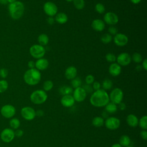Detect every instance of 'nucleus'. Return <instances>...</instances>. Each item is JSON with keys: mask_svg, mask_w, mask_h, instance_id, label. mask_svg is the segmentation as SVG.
<instances>
[{"mask_svg": "<svg viewBox=\"0 0 147 147\" xmlns=\"http://www.w3.org/2000/svg\"><path fill=\"white\" fill-rule=\"evenodd\" d=\"M110 101L109 95L107 92L103 90L99 89L95 91L90 96V103L94 107H102L105 106Z\"/></svg>", "mask_w": 147, "mask_h": 147, "instance_id": "obj_1", "label": "nucleus"}, {"mask_svg": "<svg viewBox=\"0 0 147 147\" xmlns=\"http://www.w3.org/2000/svg\"><path fill=\"white\" fill-rule=\"evenodd\" d=\"M25 7L24 3L19 1H16L8 5V11L10 17L13 20H18L24 14Z\"/></svg>", "mask_w": 147, "mask_h": 147, "instance_id": "obj_2", "label": "nucleus"}, {"mask_svg": "<svg viewBox=\"0 0 147 147\" xmlns=\"http://www.w3.org/2000/svg\"><path fill=\"white\" fill-rule=\"evenodd\" d=\"M25 82L29 86H34L38 84L41 79V74L36 68L28 69L24 75Z\"/></svg>", "mask_w": 147, "mask_h": 147, "instance_id": "obj_3", "label": "nucleus"}, {"mask_svg": "<svg viewBox=\"0 0 147 147\" xmlns=\"http://www.w3.org/2000/svg\"><path fill=\"white\" fill-rule=\"evenodd\" d=\"M48 98L46 92L42 90L34 91L30 96V99L32 103L36 105H41L44 103Z\"/></svg>", "mask_w": 147, "mask_h": 147, "instance_id": "obj_4", "label": "nucleus"}, {"mask_svg": "<svg viewBox=\"0 0 147 147\" xmlns=\"http://www.w3.org/2000/svg\"><path fill=\"white\" fill-rule=\"evenodd\" d=\"M46 52L45 48L40 44H34L29 48L30 55L34 59L42 58Z\"/></svg>", "mask_w": 147, "mask_h": 147, "instance_id": "obj_5", "label": "nucleus"}, {"mask_svg": "<svg viewBox=\"0 0 147 147\" xmlns=\"http://www.w3.org/2000/svg\"><path fill=\"white\" fill-rule=\"evenodd\" d=\"M123 98V92L119 88H114L109 95V99L111 102L115 105H118L122 102Z\"/></svg>", "mask_w": 147, "mask_h": 147, "instance_id": "obj_6", "label": "nucleus"}, {"mask_svg": "<svg viewBox=\"0 0 147 147\" xmlns=\"http://www.w3.org/2000/svg\"><path fill=\"white\" fill-rule=\"evenodd\" d=\"M43 10L44 13L49 17H54L57 13L58 8L55 3L48 1L44 4Z\"/></svg>", "mask_w": 147, "mask_h": 147, "instance_id": "obj_7", "label": "nucleus"}, {"mask_svg": "<svg viewBox=\"0 0 147 147\" xmlns=\"http://www.w3.org/2000/svg\"><path fill=\"white\" fill-rule=\"evenodd\" d=\"M119 21L118 16L113 12L109 11L105 14L103 16V21L105 23L110 25L114 26L116 25Z\"/></svg>", "mask_w": 147, "mask_h": 147, "instance_id": "obj_8", "label": "nucleus"}, {"mask_svg": "<svg viewBox=\"0 0 147 147\" xmlns=\"http://www.w3.org/2000/svg\"><path fill=\"white\" fill-rule=\"evenodd\" d=\"M21 116L27 121L33 120L36 115V111L31 107L26 106L22 108L21 110Z\"/></svg>", "mask_w": 147, "mask_h": 147, "instance_id": "obj_9", "label": "nucleus"}, {"mask_svg": "<svg viewBox=\"0 0 147 147\" xmlns=\"http://www.w3.org/2000/svg\"><path fill=\"white\" fill-rule=\"evenodd\" d=\"M104 123L105 126L111 130H116L120 126V120L118 118L114 117L107 118Z\"/></svg>", "mask_w": 147, "mask_h": 147, "instance_id": "obj_10", "label": "nucleus"}, {"mask_svg": "<svg viewBox=\"0 0 147 147\" xmlns=\"http://www.w3.org/2000/svg\"><path fill=\"white\" fill-rule=\"evenodd\" d=\"M16 112V108L11 105H5L1 109V113L3 117L6 118L13 117Z\"/></svg>", "mask_w": 147, "mask_h": 147, "instance_id": "obj_11", "label": "nucleus"}, {"mask_svg": "<svg viewBox=\"0 0 147 147\" xmlns=\"http://www.w3.org/2000/svg\"><path fill=\"white\" fill-rule=\"evenodd\" d=\"M116 61L120 66H127L131 61V56L126 52L121 53L117 57Z\"/></svg>", "mask_w": 147, "mask_h": 147, "instance_id": "obj_12", "label": "nucleus"}, {"mask_svg": "<svg viewBox=\"0 0 147 147\" xmlns=\"http://www.w3.org/2000/svg\"><path fill=\"white\" fill-rule=\"evenodd\" d=\"M115 44L118 47L125 46L129 41L127 36L122 33H117L113 38Z\"/></svg>", "mask_w": 147, "mask_h": 147, "instance_id": "obj_13", "label": "nucleus"}, {"mask_svg": "<svg viewBox=\"0 0 147 147\" xmlns=\"http://www.w3.org/2000/svg\"><path fill=\"white\" fill-rule=\"evenodd\" d=\"M87 92L82 87H79L75 88L73 91V98L75 101L81 102H83L86 98Z\"/></svg>", "mask_w": 147, "mask_h": 147, "instance_id": "obj_14", "label": "nucleus"}, {"mask_svg": "<svg viewBox=\"0 0 147 147\" xmlns=\"http://www.w3.org/2000/svg\"><path fill=\"white\" fill-rule=\"evenodd\" d=\"M14 131L10 128H6L1 133V138L5 142H10L14 138Z\"/></svg>", "mask_w": 147, "mask_h": 147, "instance_id": "obj_15", "label": "nucleus"}, {"mask_svg": "<svg viewBox=\"0 0 147 147\" xmlns=\"http://www.w3.org/2000/svg\"><path fill=\"white\" fill-rule=\"evenodd\" d=\"M92 28L96 32H102L105 28V23L100 19H95L91 23Z\"/></svg>", "mask_w": 147, "mask_h": 147, "instance_id": "obj_16", "label": "nucleus"}, {"mask_svg": "<svg viewBox=\"0 0 147 147\" xmlns=\"http://www.w3.org/2000/svg\"><path fill=\"white\" fill-rule=\"evenodd\" d=\"M61 105L65 107H71L75 104V100L71 95H63L61 99Z\"/></svg>", "mask_w": 147, "mask_h": 147, "instance_id": "obj_17", "label": "nucleus"}, {"mask_svg": "<svg viewBox=\"0 0 147 147\" xmlns=\"http://www.w3.org/2000/svg\"><path fill=\"white\" fill-rule=\"evenodd\" d=\"M49 65V61L45 58L37 59L35 61V68L38 71H43L46 69Z\"/></svg>", "mask_w": 147, "mask_h": 147, "instance_id": "obj_18", "label": "nucleus"}, {"mask_svg": "<svg viewBox=\"0 0 147 147\" xmlns=\"http://www.w3.org/2000/svg\"><path fill=\"white\" fill-rule=\"evenodd\" d=\"M109 72L112 76H117L121 72V66L117 63H113L109 67Z\"/></svg>", "mask_w": 147, "mask_h": 147, "instance_id": "obj_19", "label": "nucleus"}, {"mask_svg": "<svg viewBox=\"0 0 147 147\" xmlns=\"http://www.w3.org/2000/svg\"><path fill=\"white\" fill-rule=\"evenodd\" d=\"M78 74L77 69L74 66H69L67 67L65 71V77L68 80H72L76 77Z\"/></svg>", "mask_w": 147, "mask_h": 147, "instance_id": "obj_20", "label": "nucleus"}, {"mask_svg": "<svg viewBox=\"0 0 147 147\" xmlns=\"http://www.w3.org/2000/svg\"><path fill=\"white\" fill-rule=\"evenodd\" d=\"M126 122L130 127H136L138 125V119L134 114H130L126 117Z\"/></svg>", "mask_w": 147, "mask_h": 147, "instance_id": "obj_21", "label": "nucleus"}, {"mask_svg": "<svg viewBox=\"0 0 147 147\" xmlns=\"http://www.w3.org/2000/svg\"><path fill=\"white\" fill-rule=\"evenodd\" d=\"M55 20L56 22L60 24H65L68 20L67 15L63 12H60L59 13H57L55 16Z\"/></svg>", "mask_w": 147, "mask_h": 147, "instance_id": "obj_22", "label": "nucleus"}, {"mask_svg": "<svg viewBox=\"0 0 147 147\" xmlns=\"http://www.w3.org/2000/svg\"><path fill=\"white\" fill-rule=\"evenodd\" d=\"M37 41L40 45L42 46L47 45L49 42V37L47 36V34L45 33L40 34L37 38Z\"/></svg>", "mask_w": 147, "mask_h": 147, "instance_id": "obj_23", "label": "nucleus"}, {"mask_svg": "<svg viewBox=\"0 0 147 147\" xmlns=\"http://www.w3.org/2000/svg\"><path fill=\"white\" fill-rule=\"evenodd\" d=\"M131 142L130 138L129 136L126 135L122 136L119 140V144L122 147H126L130 145Z\"/></svg>", "mask_w": 147, "mask_h": 147, "instance_id": "obj_24", "label": "nucleus"}, {"mask_svg": "<svg viewBox=\"0 0 147 147\" xmlns=\"http://www.w3.org/2000/svg\"><path fill=\"white\" fill-rule=\"evenodd\" d=\"M105 110L109 113L113 114L117 111V106L115 104H114L113 102H109L106 106H105Z\"/></svg>", "mask_w": 147, "mask_h": 147, "instance_id": "obj_25", "label": "nucleus"}, {"mask_svg": "<svg viewBox=\"0 0 147 147\" xmlns=\"http://www.w3.org/2000/svg\"><path fill=\"white\" fill-rule=\"evenodd\" d=\"M104 119L101 117H95L92 120V124L95 127H100L104 124Z\"/></svg>", "mask_w": 147, "mask_h": 147, "instance_id": "obj_26", "label": "nucleus"}, {"mask_svg": "<svg viewBox=\"0 0 147 147\" xmlns=\"http://www.w3.org/2000/svg\"><path fill=\"white\" fill-rule=\"evenodd\" d=\"M73 92V89L72 87L64 86H62L59 88V92L63 95H71V94Z\"/></svg>", "mask_w": 147, "mask_h": 147, "instance_id": "obj_27", "label": "nucleus"}, {"mask_svg": "<svg viewBox=\"0 0 147 147\" xmlns=\"http://www.w3.org/2000/svg\"><path fill=\"white\" fill-rule=\"evenodd\" d=\"M113 82L109 79H105L102 84V86L103 87V90H109L113 87Z\"/></svg>", "mask_w": 147, "mask_h": 147, "instance_id": "obj_28", "label": "nucleus"}, {"mask_svg": "<svg viewBox=\"0 0 147 147\" xmlns=\"http://www.w3.org/2000/svg\"><path fill=\"white\" fill-rule=\"evenodd\" d=\"M112 40H113V37L109 33L103 34L100 37L101 42L105 44H107L110 43Z\"/></svg>", "mask_w": 147, "mask_h": 147, "instance_id": "obj_29", "label": "nucleus"}, {"mask_svg": "<svg viewBox=\"0 0 147 147\" xmlns=\"http://www.w3.org/2000/svg\"><path fill=\"white\" fill-rule=\"evenodd\" d=\"M72 2L74 6L78 10H82L84 7V0H73Z\"/></svg>", "mask_w": 147, "mask_h": 147, "instance_id": "obj_30", "label": "nucleus"}, {"mask_svg": "<svg viewBox=\"0 0 147 147\" xmlns=\"http://www.w3.org/2000/svg\"><path fill=\"white\" fill-rule=\"evenodd\" d=\"M138 125L143 130L147 129V116L144 115L142 116L140 120H138Z\"/></svg>", "mask_w": 147, "mask_h": 147, "instance_id": "obj_31", "label": "nucleus"}, {"mask_svg": "<svg viewBox=\"0 0 147 147\" xmlns=\"http://www.w3.org/2000/svg\"><path fill=\"white\" fill-rule=\"evenodd\" d=\"M131 60H133L134 62L137 64L141 63L143 60L142 55L138 52H134L131 56Z\"/></svg>", "mask_w": 147, "mask_h": 147, "instance_id": "obj_32", "label": "nucleus"}, {"mask_svg": "<svg viewBox=\"0 0 147 147\" xmlns=\"http://www.w3.org/2000/svg\"><path fill=\"white\" fill-rule=\"evenodd\" d=\"M42 87H43L44 91H45V92L49 91L52 89L53 87V83L51 80H47L44 82Z\"/></svg>", "mask_w": 147, "mask_h": 147, "instance_id": "obj_33", "label": "nucleus"}, {"mask_svg": "<svg viewBox=\"0 0 147 147\" xmlns=\"http://www.w3.org/2000/svg\"><path fill=\"white\" fill-rule=\"evenodd\" d=\"M9 123L10 127L14 129H18L20 126V121L18 118H12L11 119H10Z\"/></svg>", "mask_w": 147, "mask_h": 147, "instance_id": "obj_34", "label": "nucleus"}, {"mask_svg": "<svg viewBox=\"0 0 147 147\" xmlns=\"http://www.w3.org/2000/svg\"><path fill=\"white\" fill-rule=\"evenodd\" d=\"M71 86H72V88H76L81 87V86H82V80L79 78H76V77L74 79L71 80Z\"/></svg>", "mask_w": 147, "mask_h": 147, "instance_id": "obj_35", "label": "nucleus"}, {"mask_svg": "<svg viewBox=\"0 0 147 147\" xmlns=\"http://www.w3.org/2000/svg\"><path fill=\"white\" fill-rule=\"evenodd\" d=\"M95 11L99 14H103L105 12V6L101 3H98L95 6Z\"/></svg>", "mask_w": 147, "mask_h": 147, "instance_id": "obj_36", "label": "nucleus"}, {"mask_svg": "<svg viewBox=\"0 0 147 147\" xmlns=\"http://www.w3.org/2000/svg\"><path fill=\"white\" fill-rule=\"evenodd\" d=\"M8 82L6 80H0V93L6 91L8 88Z\"/></svg>", "mask_w": 147, "mask_h": 147, "instance_id": "obj_37", "label": "nucleus"}, {"mask_svg": "<svg viewBox=\"0 0 147 147\" xmlns=\"http://www.w3.org/2000/svg\"><path fill=\"white\" fill-rule=\"evenodd\" d=\"M116 56L113 53H107L105 56V59L106 61L109 63H114L116 61Z\"/></svg>", "mask_w": 147, "mask_h": 147, "instance_id": "obj_38", "label": "nucleus"}, {"mask_svg": "<svg viewBox=\"0 0 147 147\" xmlns=\"http://www.w3.org/2000/svg\"><path fill=\"white\" fill-rule=\"evenodd\" d=\"M95 80V78L94 76L91 75V74H89L88 75H87L85 78V82L87 84H92L94 82Z\"/></svg>", "mask_w": 147, "mask_h": 147, "instance_id": "obj_39", "label": "nucleus"}, {"mask_svg": "<svg viewBox=\"0 0 147 147\" xmlns=\"http://www.w3.org/2000/svg\"><path fill=\"white\" fill-rule=\"evenodd\" d=\"M108 32L110 35L115 36L118 33V29L114 26H110L108 29Z\"/></svg>", "mask_w": 147, "mask_h": 147, "instance_id": "obj_40", "label": "nucleus"}, {"mask_svg": "<svg viewBox=\"0 0 147 147\" xmlns=\"http://www.w3.org/2000/svg\"><path fill=\"white\" fill-rule=\"evenodd\" d=\"M8 75V71L6 68H1L0 69V76L3 78L5 79Z\"/></svg>", "mask_w": 147, "mask_h": 147, "instance_id": "obj_41", "label": "nucleus"}, {"mask_svg": "<svg viewBox=\"0 0 147 147\" xmlns=\"http://www.w3.org/2000/svg\"><path fill=\"white\" fill-rule=\"evenodd\" d=\"M83 88L84 90L86 91V92L87 93H90L93 91V88L92 87L90 84H85L83 86Z\"/></svg>", "mask_w": 147, "mask_h": 147, "instance_id": "obj_42", "label": "nucleus"}, {"mask_svg": "<svg viewBox=\"0 0 147 147\" xmlns=\"http://www.w3.org/2000/svg\"><path fill=\"white\" fill-rule=\"evenodd\" d=\"M92 88L93 90H94L95 91L98 90L99 89H100V87H101V84L99 82H97V81H94V83H92Z\"/></svg>", "mask_w": 147, "mask_h": 147, "instance_id": "obj_43", "label": "nucleus"}, {"mask_svg": "<svg viewBox=\"0 0 147 147\" xmlns=\"http://www.w3.org/2000/svg\"><path fill=\"white\" fill-rule=\"evenodd\" d=\"M140 136L144 140H147V131L146 130H143L140 132Z\"/></svg>", "mask_w": 147, "mask_h": 147, "instance_id": "obj_44", "label": "nucleus"}, {"mask_svg": "<svg viewBox=\"0 0 147 147\" xmlns=\"http://www.w3.org/2000/svg\"><path fill=\"white\" fill-rule=\"evenodd\" d=\"M23 134H24V131L21 129H17L14 132V135L18 137H20L22 136Z\"/></svg>", "mask_w": 147, "mask_h": 147, "instance_id": "obj_45", "label": "nucleus"}, {"mask_svg": "<svg viewBox=\"0 0 147 147\" xmlns=\"http://www.w3.org/2000/svg\"><path fill=\"white\" fill-rule=\"evenodd\" d=\"M55 20L53 17H48V18H47V22L49 25H52L54 24Z\"/></svg>", "mask_w": 147, "mask_h": 147, "instance_id": "obj_46", "label": "nucleus"}, {"mask_svg": "<svg viewBox=\"0 0 147 147\" xmlns=\"http://www.w3.org/2000/svg\"><path fill=\"white\" fill-rule=\"evenodd\" d=\"M141 67L142 68L146 71L147 70V59H144L142 61V65H141Z\"/></svg>", "mask_w": 147, "mask_h": 147, "instance_id": "obj_47", "label": "nucleus"}, {"mask_svg": "<svg viewBox=\"0 0 147 147\" xmlns=\"http://www.w3.org/2000/svg\"><path fill=\"white\" fill-rule=\"evenodd\" d=\"M28 66L29 68V69L35 68V62L33 60L29 61L28 63Z\"/></svg>", "mask_w": 147, "mask_h": 147, "instance_id": "obj_48", "label": "nucleus"}, {"mask_svg": "<svg viewBox=\"0 0 147 147\" xmlns=\"http://www.w3.org/2000/svg\"><path fill=\"white\" fill-rule=\"evenodd\" d=\"M44 111L41 110H38L37 111H36V115L38 116V117H41L44 115Z\"/></svg>", "mask_w": 147, "mask_h": 147, "instance_id": "obj_49", "label": "nucleus"}, {"mask_svg": "<svg viewBox=\"0 0 147 147\" xmlns=\"http://www.w3.org/2000/svg\"><path fill=\"white\" fill-rule=\"evenodd\" d=\"M118 105H119V108L120 110H124L125 109L126 106H125V103H122V102H121V103H119Z\"/></svg>", "mask_w": 147, "mask_h": 147, "instance_id": "obj_50", "label": "nucleus"}, {"mask_svg": "<svg viewBox=\"0 0 147 147\" xmlns=\"http://www.w3.org/2000/svg\"><path fill=\"white\" fill-rule=\"evenodd\" d=\"M130 2H131L132 3L135 4V5L138 4V3L141 1V0H130Z\"/></svg>", "mask_w": 147, "mask_h": 147, "instance_id": "obj_51", "label": "nucleus"}, {"mask_svg": "<svg viewBox=\"0 0 147 147\" xmlns=\"http://www.w3.org/2000/svg\"><path fill=\"white\" fill-rule=\"evenodd\" d=\"M7 3V0H0V4L1 5H6Z\"/></svg>", "mask_w": 147, "mask_h": 147, "instance_id": "obj_52", "label": "nucleus"}, {"mask_svg": "<svg viewBox=\"0 0 147 147\" xmlns=\"http://www.w3.org/2000/svg\"><path fill=\"white\" fill-rule=\"evenodd\" d=\"M111 147H122L119 144H114Z\"/></svg>", "mask_w": 147, "mask_h": 147, "instance_id": "obj_53", "label": "nucleus"}, {"mask_svg": "<svg viewBox=\"0 0 147 147\" xmlns=\"http://www.w3.org/2000/svg\"><path fill=\"white\" fill-rule=\"evenodd\" d=\"M141 68H142V67L141 66V65H137L136 66V69L137 70V71H140V70H141Z\"/></svg>", "mask_w": 147, "mask_h": 147, "instance_id": "obj_54", "label": "nucleus"}, {"mask_svg": "<svg viewBox=\"0 0 147 147\" xmlns=\"http://www.w3.org/2000/svg\"><path fill=\"white\" fill-rule=\"evenodd\" d=\"M16 1H17V0H7V2L9 3H13L14 2H16Z\"/></svg>", "mask_w": 147, "mask_h": 147, "instance_id": "obj_55", "label": "nucleus"}, {"mask_svg": "<svg viewBox=\"0 0 147 147\" xmlns=\"http://www.w3.org/2000/svg\"><path fill=\"white\" fill-rule=\"evenodd\" d=\"M67 2H72L73 1V0H65Z\"/></svg>", "mask_w": 147, "mask_h": 147, "instance_id": "obj_56", "label": "nucleus"}, {"mask_svg": "<svg viewBox=\"0 0 147 147\" xmlns=\"http://www.w3.org/2000/svg\"><path fill=\"white\" fill-rule=\"evenodd\" d=\"M126 147H133V146H130V145H129V146H126Z\"/></svg>", "mask_w": 147, "mask_h": 147, "instance_id": "obj_57", "label": "nucleus"}]
</instances>
